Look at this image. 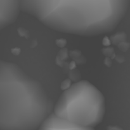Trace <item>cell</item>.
Here are the masks:
<instances>
[{
  "label": "cell",
  "mask_w": 130,
  "mask_h": 130,
  "mask_svg": "<svg viewBox=\"0 0 130 130\" xmlns=\"http://www.w3.org/2000/svg\"><path fill=\"white\" fill-rule=\"evenodd\" d=\"M49 112L41 84L16 64L0 59V130H36Z\"/></svg>",
  "instance_id": "7a4b0ae2"
},
{
  "label": "cell",
  "mask_w": 130,
  "mask_h": 130,
  "mask_svg": "<svg viewBox=\"0 0 130 130\" xmlns=\"http://www.w3.org/2000/svg\"><path fill=\"white\" fill-rule=\"evenodd\" d=\"M105 98L93 84L81 80L63 90L54 108V114L69 122L93 127L102 121Z\"/></svg>",
  "instance_id": "3957f363"
},
{
  "label": "cell",
  "mask_w": 130,
  "mask_h": 130,
  "mask_svg": "<svg viewBox=\"0 0 130 130\" xmlns=\"http://www.w3.org/2000/svg\"><path fill=\"white\" fill-rule=\"evenodd\" d=\"M21 10V0H0V30L13 23Z\"/></svg>",
  "instance_id": "277c9868"
},
{
  "label": "cell",
  "mask_w": 130,
  "mask_h": 130,
  "mask_svg": "<svg viewBox=\"0 0 130 130\" xmlns=\"http://www.w3.org/2000/svg\"><path fill=\"white\" fill-rule=\"evenodd\" d=\"M39 130H94L93 127H86L69 122L59 118L54 113L50 115L39 126Z\"/></svg>",
  "instance_id": "5b68a950"
},
{
  "label": "cell",
  "mask_w": 130,
  "mask_h": 130,
  "mask_svg": "<svg viewBox=\"0 0 130 130\" xmlns=\"http://www.w3.org/2000/svg\"><path fill=\"white\" fill-rule=\"evenodd\" d=\"M130 0H21V10L58 32L83 36L109 33L125 15Z\"/></svg>",
  "instance_id": "6da1fadb"
}]
</instances>
